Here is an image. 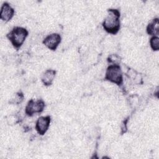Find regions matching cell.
I'll return each mask as SVG.
<instances>
[{
    "label": "cell",
    "mask_w": 159,
    "mask_h": 159,
    "mask_svg": "<svg viewBox=\"0 0 159 159\" xmlns=\"http://www.w3.org/2000/svg\"><path fill=\"white\" fill-rule=\"evenodd\" d=\"M104 79L112 83H116L119 86L121 85L122 84L123 78L122 70L120 66L117 64L109 65L106 70Z\"/></svg>",
    "instance_id": "cell-3"
},
{
    "label": "cell",
    "mask_w": 159,
    "mask_h": 159,
    "mask_svg": "<svg viewBox=\"0 0 159 159\" xmlns=\"http://www.w3.org/2000/svg\"><path fill=\"white\" fill-rule=\"evenodd\" d=\"M108 14L102 22L104 29L111 34H116L120 27V12L118 9H109L107 10Z\"/></svg>",
    "instance_id": "cell-1"
},
{
    "label": "cell",
    "mask_w": 159,
    "mask_h": 159,
    "mask_svg": "<svg viewBox=\"0 0 159 159\" xmlns=\"http://www.w3.org/2000/svg\"><path fill=\"white\" fill-rule=\"evenodd\" d=\"M29 32L27 29L21 27H15L7 35L13 47L17 49L20 48L24 42Z\"/></svg>",
    "instance_id": "cell-2"
},
{
    "label": "cell",
    "mask_w": 159,
    "mask_h": 159,
    "mask_svg": "<svg viewBox=\"0 0 159 159\" xmlns=\"http://www.w3.org/2000/svg\"><path fill=\"white\" fill-rule=\"evenodd\" d=\"M61 38L60 34L53 33L48 35L43 40V43L50 50H55L58 45L61 43Z\"/></svg>",
    "instance_id": "cell-5"
},
{
    "label": "cell",
    "mask_w": 159,
    "mask_h": 159,
    "mask_svg": "<svg viewBox=\"0 0 159 159\" xmlns=\"http://www.w3.org/2000/svg\"><path fill=\"white\" fill-rule=\"evenodd\" d=\"M50 121L51 118L50 116L40 117L35 124V129L37 133L40 135H44L50 126Z\"/></svg>",
    "instance_id": "cell-6"
},
{
    "label": "cell",
    "mask_w": 159,
    "mask_h": 159,
    "mask_svg": "<svg viewBox=\"0 0 159 159\" xmlns=\"http://www.w3.org/2000/svg\"><path fill=\"white\" fill-rule=\"evenodd\" d=\"M147 32L148 34L153 36H158L159 34V22L158 19L155 18L149 23L147 27Z\"/></svg>",
    "instance_id": "cell-9"
},
{
    "label": "cell",
    "mask_w": 159,
    "mask_h": 159,
    "mask_svg": "<svg viewBox=\"0 0 159 159\" xmlns=\"http://www.w3.org/2000/svg\"><path fill=\"white\" fill-rule=\"evenodd\" d=\"M150 44L152 49L154 51L159 50V39L158 36H153L150 40Z\"/></svg>",
    "instance_id": "cell-10"
},
{
    "label": "cell",
    "mask_w": 159,
    "mask_h": 159,
    "mask_svg": "<svg viewBox=\"0 0 159 159\" xmlns=\"http://www.w3.org/2000/svg\"><path fill=\"white\" fill-rule=\"evenodd\" d=\"M44 107L45 102L42 99L35 101L32 99L28 102L25 107V114L29 116H32L35 113L42 112L43 111Z\"/></svg>",
    "instance_id": "cell-4"
},
{
    "label": "cell",
    "mask_w": 159,
    "mask_h": 159,
    "mask_svg": "<svg viewBox=\"0 0 159 159\" xmlns=\"http://www.w3.org/2000/svg\"><path fill=\"white\" fill-rule=\"evenodd\" d=\"M55 74H56V71L53 70H46L42 76V78H41L42 82L45 86L51 85L55 76Z\"/></svg>",
    "instance_id": "cell-8"
},
{
    "label": "cell",
    "mask_w": 159,
    "mask_h": 159,
    "mask_svg": "<svg viewBox=\"0 0 159 159\" xmlns=\"http://www.w3.org/2000/svg\"><path fill=\"white\" fill-rule=\"evenodd\" d=\"M14 14V9L7 3L4 2L1 8L0 18L2 20L8 22L10 20Z\"/></svg>",
    "instance_id": "cell-7"
}]
</instances>
